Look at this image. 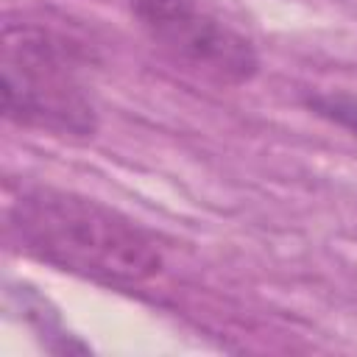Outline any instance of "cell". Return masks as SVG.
Listing matches in <instances>:
<instances>
[{
    "mask_svg": "<svg viewBox=\"0 0 357 357\" xmlns=\"http://www.w3.org/2000/svg\"><path fill=\"white\" fill-rule=\"evenodd\" d=\"M8 229L36 259L103 284L134 287L153 279L165 265L148 229L95 198L67 190H25L8 209Z\"/></svg>",
    "mask_w": 357,
    "mask_h": 357,
    "instance_id": "1",
    "label": "cell"
},
{
    "mask_svg": "<svg viewBox=\"0 0 357 357\" xmlns=\"http://www.w3.org/2000/svg\"><path fill=\"white\" fill-rule=\"evenodd\" d=\"M81 50L73 39L33 22L3 31V114L56 137H92L98 109L81 81Z\"/></svg>",
    "mask_w": 357,
    "mask_h": 357,
    "instance_id": "2",
    "label": "cell"
},
{
    "mask_svg": "<svg viewBox=\"0 0 357 357\" xmlns=\"http://www.w3.org/2000/svg\"><path fill=\"white\" fill-rule=\"evenodd\" d=\"M145 36L176 64L229 86L259 73V53L245 33L201 0H128Z\"/></svg>",
    "mask_w": 357,
    "mask_h": 357,
    "instance_id": "3",
    "label": "cell"
},
{
    "mask_svg": "<svg viewBox=\"0 0 357 357\" xmlns=\"http://www.w3.org/2000/svg\"><path fill=\"white\" fill-rule=\"evenodd\" d=\"M304 106L326 120V123H335L351 134H357V95L354 92H343V89H335V92H312L304 98Z\"/></svg>",
    "mask_w": 357,
    "mask_h": 357,
    "instance_id": "4",
    "label": "cell"
}]
</instances>
